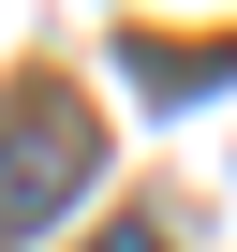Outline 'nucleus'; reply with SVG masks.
<instances>
[{
  "mask_svg": "<svg viewBox=\"0 0 237 252\" xmlns=\"http://www.w3.org/2000/svg\"><path fill=\"white\" fill-rule=\"evenodd\" d=\"M104 163V134H89V104L74 89H30L15 119H0V237H30L45 208H74V178Z\"/></svg>",
  "mask_w": 237,
  "mask_h": 252,
  "instance_id": "obj_1",
  "label": "nucleus"
},
{
  "mask_svg": "<svg viewBox=\"0 0 237 252\" xmlns=\"http://www.w3.org/2000/svg\"><path fill=\"white\" fill-rule=\"evenodd\" d=\"M104 252H163V237H148V222H118V237H104Z\"/></svg>",
  "mask_w": 237,
  "mask_h": 252,
  "instance_id": "obj_2",
  "label": "nucleus"
}]
</instances>
